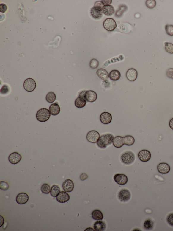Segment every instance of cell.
<instances>
[{
    "instance_id": "1",
    "label": "cell",
    "mask_w": 173,
    "mask_h": 231,
    "mask_svg": "<svg viewBox=\"0 0 173 231\" xmlns=\"http://www.w3.org/2000/svg\"><path fill=\"white\" fill-rule=\"evenodd\" d=\"M114 136L112 134L107 133L100 137L97 142L98 147L101 149H105L113 142Z\"/></svg>"
},
{
    "instance_id": "2",
    "label": "cell",
    "mask_w": 173,
    "mask_h": 231,
    "mask_svg": "<svg viewBox=\"0 0 173 231\" xmlns=\"http://www.w3.org/2000/svg\"><path fill=\"white\" fill-rule=\"evenodd\" d=\"M135 159L134 154L130 151H125L120 156V159L122 162L126 165H131L134 162Z\"/></svg>"
},
{
    "instance_id": "3",
    "label": "cell",
    "mask_w": 173,
    "mask_h": 231,
    "mask_svg": "<svg viewBox=\"0 0 173 231\" xmlns=\"http://www.w3.org/2000/svg\"><path fill=\"white\" fill-rule=\"evenodd\" d=\"M51 113L48 109L43 108L40 109L36 113V117L41 122H45L48 121L51 117Z\"/></svg>"
},
{
    "instance_id": "4",
    "label": "cell",
    "mask_w": 173,
    "mask_h": 231,
    "mask_svg": "<svg viewBox=\"0 0 173 231\" xmlns=\"http://www.w3.org/2000/svg\"><path fill=\"white\" fill-rule=\"evenodd\" d=\"M79 96L84 98L89 102L93 103L97 98V95L95 92L92 90L83 91L79 94Z\"/></svg>"
},
{
    "instance_id": "5",
    "label": "cell",
    "mask_w": 173,
    "mask_h": 231,
    "mask_svg": "<svg viewBox=\"0 0 173 231\" xmlns=\"http://www.w3.org/2000/svg\"><path fill=\"white\" fill-rule=\"evenodd\" d=\"M131 194L129 190L127 189H122L118 193V198L121 202H127L130 199Z\"/></svg>"
},
{
    "instance_id": "6",
    "label": "cell",
    "mask_w": 173,
    "mask_h": 231,
    "mask_svg": "<svg viewBox=\"0 0 173 231\" xmlns=\"http://www.w3.org/2000/svg\"><path fill=\"white\" fill-rule=\"evenodd\" d=\"M24 88L25 90L28 92L34 91L36 87V83L34 79L29 78L25 80L23 83Z\"/></svg>"
},
{
    "instance_id": "7",
    "label": "cell",
    "mask_w": 173,
    "mask_h": 231,
    "mask_svg": "<svg viewBox=\"0 0 173 231\" xmlns=\"http://www.w3.org/2000/svg\"><path fill=\"white\" fill-rule=\"evenodd\" d=\"M103 26L106 30L112 31L117 28V24L113 19L108 18L104 21Z\"/></svg>"
},
{
    "instance_id": "8",
    "label": "cell",
    "mask_w": 173,
    "mask_h": 231,
    "mask_svg": "<svg viewBox=\"0 0 173 231\" xmlns=\"http://www.w3.org/2000/svg\"><path fill=\"white\" fill-rule=\"evenodd\" d=\"M100 137V134L97 131L92 130L88 133L86 138L89 142L95 143L97 142Z\"/></svg>"
},
{
    "instance_id": "9",
    "label": "cell",
    "mask_w": 173,
    "mask_h": 231,
    "mask_svg": "<svg viewBox=\"0 0 173 231\" xmlns=\"http://www.w3.org/2000/svg\"><path fill=\"white\" fill-rule=\"evenodd\" d=\"M138 157L142 162H147L150 160L151 157V154L149 151L143 150L138 153Z\"/></svg>"
},
{
    "instance_id": "10",
    "label": "cell",
    "mask_w": 173,
    "mask_h": 231,
    "mask_svg": "<svg viewBox=\"0 0 173 231\" xmlns=\"http://www.w3.org/2000/svg\"><path fill=\"white\" fill-rule=\"evenodd\" d=\"M114 179L116 183L120 185H125L128 181L127 176L123 174H117L114 176Z\"/></svg>"
},
{
    "instance_id": "11",
    "label": "cell",
    "mask_w": 173,
    "mask_h": 231,
    "mask_svg": "<svg viewBox=\"0 0 173 231\" xmlns=\"http://www.w3.org/2000/svg\"><path fill=\"white\" fill-rule=\"evenodd\" d=\"M22 156L19 153L15 152L11 153L9 156V161L13 165L19 163L21 160Z\"/></svg>"
},
{
    "instance_id": "12",
    "label": "cell",
    "mask_w": 173,
    "mask_h": 231,
    "mask_svg": "<svg viewBox=\"0 0 173 231\" xmlns=\"http://www.w3.org/2000/svg\"><path fill=\"white\" fill-rule=\"evenodd\" d=\"M63 189L65 192L68 193L72 192L74 188V184L73 181L70 179L64 181L62 185Z\"/></svg>"
},
{
    "instance_id": "13",
    "label": "cell",
    "mask_w": 173,
    "mask_h": 231,
    "mask_svg": "<svg viewBox=\"0 0 173 231\" xmlns=\"http://www.w3.org/2000/svg\"><path fill=\"white\" fill-rule=\"evenodd\" d=\"M29 199V196L26 193H19L16 196V202L19 204H25L28 202Z\"/></svg>"
},
{
    "instance_id": "14",
    "label": "cell",
    "mask_w": 173,
    "mask_h": 231,
    "mask_svg": "<svg viewBox=\"0 0 173 231\" xmlns=\"http://www.w3.org/2000/svg\"><path fill=\"white\" fill-rule=\"evenodd\" d=\"M100 120L101 123L105 125H108L111 123L112 120L111 114L107 112H105L101 114Z\"/></svg>"
},
{
    "instance_id": "15",
    "label": "cell",
    "mask_w": 173,
    "mask_h": 231,
    "mask_svg": "<svg viewBox=\"0 0 173 231\" xmlns=\"http://www.w3.org/2000/svg\"><path fill=\"white\" fill-rule=\"evenodd\" d=\"M138 77V72L133 68L128 69L126 73V77L128 80L130 81H134L136 80Z\"/></svg>"
},
{
    "instance_id": "16",
    "label": "cell",
    "mask_w": 173,
    "mask_h": 231,
    "mask_svg": "<svg viewBox=\"0 0 173 231\" xmlns=\"http://www.w3.org/2000/svg\"><path fill=\"white\" fill-rule=\"evenodd\" d=\"M70 196L66 192H61L56 197L57 201L60 203H64L68 202L70 200Z\"/></svg>"
},
{
    "instance_id": "17",
    "label": "cell",
    "mask_w": 173,
    "mask_h": 231,
    "mask_svg": "<svg viewBox=\"0 0 173 231\" xmlns=\"http://www.w3.org/2000/svg\"><path fill=\"white\" fill-rule=\"evenodd\" d=\"M157 170L159 173L161 174H167L170 170V165L166 163H160L158 165Z\"/></svg>"
},
{
    "instance_id": "18",
    "label": "cell",
    "mask_w": 173,
    "mask_h": 231,
    "mask_svg": "<svg viewBox=\"0 0 173 231\" xmlns=\"http://www.w3.org/2000/svg\"><path fill=\"white\" fill-rule=\"evenodd\" d=\"M49 110L51 114L53 116L58 115L60 112V108L57 103L51 104L49 106Z\"/></svg>"
},
{
    "instance_id": "19",
    "label": "cell",
    "mask_w": 173,
    "mask_h": 231,
    "mask_svg": "<svg viewBox=\"0 0 173 231\" xmlns=\"http://www.w3.org/2000/svg\"><path fill=\"white\" fill-rule=\"evenodd\" d=\"M93 228L96 231H104L106 229V224L103 221H97L94 224Z\"/></svg>"
},
{
    "instance_id": "20",
    "label": "cell",
    "mask_w": 173,
    "mask_h": 231,
    "mask_svg": "<svg viewBox=\"0 0 173 231\" xmlns=\"http://www.w3.org/2000/svg\"><path fill=\"white\" fill-rule=\"evenodd\" d=\"M113 145L115 147L120 148L125 145L123 137L120 136H117L114 139Z\"/></svg>"
},
{
    "instance_id": "21",
    "label": "cell",
    "mask_w": 173,
    "mask_h": 231,
    "mask_svg": "<svg viewBox=\"0 0 173 231\" xmlns=\"http://www.w3.org/2000/svg\"><path fill=\"white\" fill-rule=\"evenodd\" d=\"M103 13V11L96 9L94 7L91 9L90 10L91 16L95 19H99L102 18Z\"/></svg>"
},
{
    "instance_id": "22",
    "label": "cell",
    "mask_w": 173,
    "mask_h": 231,
    "mask_svg": "<svg viewBox=\"0 0 173 231\" xmlns=\"http://www.w3.org/2000/svg\"><path fill=\"white\" fill-rule=\"evenodd\" d=\"M115 11L114 7L111 5L104 6L103 10V14L108 16L112 15L115 13Z\"/></svg>"
},
{
    "instance_id": "23",
    "label": "cell",
    "mask_w": 173,
    "mask_h": 231,
    "mask_svg": "<svg viewBox=\"0 0 173 231\" xmlns=\"http://www.w3.org/2000/svg\"><path fill=\"white\" fill-rule=\"evenodd\" d=\"M96 74L100 79L103 80H106L109 77V74L108 72L103 69H98L96 71Z\"/></svg>"
},
{
    "instance_id": "24",
    "label": "cell",
    "mask_w": 173,
    "mask_h": 231,
    "mask_svg": "<svg viewBox=\"0 0 173 231\" xmlns=\"http://www.w3.org/2000/svg\"><path fill=\"white\" fill-rule=\"evenodd\" d=\"M86 101L84 98L78 96L76 99L75 102V105L76 107L78 108H82L86 105Z\"/></svg>"
},
{
    "instance_id": "25",
    "label": "cell",
    "mask_w": 173,
    "mask_h": 231,
    "mask_svg": "<svg viewBox=\"0 0 173 231\" xmlns=\"http://www.w3.org/2000/svg\"><path fill=\"white\" fill-rule=\"evenodd\" d=\"M109 77L111 80L117 81L120 78L121 74L119 71L114 69L111 71L109 74Z\"/></svg>"
},
{
    "instance_id": "26",
    "label": "cell",
    "mask_w": 173,
    "mask_h": 231,
    "mask_svg": "<svg viewBox=\"0 0 173 231\" xmlns=\"http://www.w3.org/2000/svg\"><path fill=\"white\" fill-rule=\"evenodd\" d=\"M92 216L93 219L95 220H102L103 218L102 212L99 210H96L93 211Z\"/></svg>"
},
{
    "instance_id": "27",
    "label": "cell",
    "mask_w": 173,
    "mask_h": 231,
    "mask_svg": "<svg viewBox=\"0 0 173 231\" xmlns=\"http://www.w3.org/2000/svg\"><path fill=\"white\" fill-rule=\"evenodd\" d=\"M125 145L128 146H131L135 143V139L132 136L127 135L123 137Z\"/></svg>"
},
{
    "instance_id": "28",
    "label": "cell",
    "mask_w": 173,
    "mask_h": 231,
    "mask_svg": "<svg viewBox=\"0 0 173 231\" xmlns=\"http://www.w3.org/2000/svg\"><path fill=\"white\" fill-rule=\"evenodd\" d=\"M60 188L59 186L54 185L51 188V195L53 197H56L59 193L60 192Z\"/></svg>"
},
{
    "instance_id": "29",
    "label": "cell",
    "mask_w": 173,
    "mask_h": 231,
    "mask_svg": "<svg viewBox=\"0 0 173 231\" xmlns=\"http://www.w3.org/2000/svg\"><path fill=\"white\" fill-rule=\"evenodd\" d=\"M56 96L55 93L53 92H49L47 94L46 100L49 103H52L56 100Z\"/></svg>"
},
{
    "instance_id": "30",
    "label": "cell",
    "mask_w": 173,
    "mask_h": 231,
    "mask_svg": "<svg viewBox=\"0 0 173 231\" xmlns=\"http://www.w3.org/2000/svg\"><path fill=\"white\" fill-rule=\"evenodd\" d=\"M154 222L150 219H148L146 220L144 223V227L145 230H151L154 227Z\"/></svg>"
},
{
    "instance_id": "31",
    "label": "cell",
    "mask_w": 173,
    "mask_h": 231,
    "mask_svg": "<svg viewBox=\"0 0 173 231\" xmlns=\"http://www.w3.org/2000/svg\"><path fill=\"white\" fill-rule=\"evenodd\" d=\"M127 8V7L124 5L120 6L116 12L115 16L117 17H120L122 16L123 12L125 11Z\"/></svg>"
},
{
    "instance_id": "32",
    "label": "cell",
    "mask_w": 173,
    "mask_h": 231,
    "mask_svg": "<svg viewBox=\"0 0 173 231\" xmlns=\"http://www.w3.org/2000/svg\"><path fill=\"white\" fill-rule=\"evenodd\" d=\"M51 189L50 186L48 184L44 183L42 185L41 187V191L42 193L48 194L51 192Z\"/></svg>"
},
{
    "instance_id": "33",
    "label": "cell",
    "mask_w": 173,
    "mask_h": 231,
    "mask_svg": "<svg viewBox=\"0 0 173 231\" xmlns=\"http://www.w3.org/2000/svg\"><path fill=\"white\" fill-rule=\"evenodd\" d=\"M165 49L166 51L169 54H173V44L171 43L166 42L165 43Z\"/></svg>"
},
{
    "instance_id": "34",
    "label": "cell",
    "mask_w": 173,
    "mask_h": 231,
    "mask_svg": "<svg viewBox=\"0 0 173 231\" xmlns=\"http://www.w3.org/2000/svg\"><path fill=\"white\" fill-rule=\"evenodd\" d=\"M156 4L155 0H147L145 2L146 6L150 9L154 8L156 6Z\"/></svg>"
},
{
    "instance_id": "35",
    "label": "cell",
    "mask_w": 173,
    "mask_h": 231,
    "mask_svg": "<svg viewBox=\"0 0 173 231\" xmlns=\"http://www.w3.org/2000/svg\"><path fill=\"white\" fill-rule=\"evenodd\" d=\"M99 65V63L97 59L93 58L91 60L90 63V68L93 69L97 68Z\"/></svg>"
},
{
    "instance_id": "36",
    "label": "cell",
    "mask_w": 173,
    "mask_h": 231,
    "mask_svg": "<svg viewBox=\"0 0 173 231\" xmlns=\"http://www.w3.org/2000/svg\"><path fill=\"white\" fill-rule=\"evenodd\" d=\"M165 31L168 35L173 36V25H172L167 24L165 27Z\"/></svg>"
},
{
    "instance_id": "37",
    "label": "cell",
    "mask_w": 173,
    "mask_h": 231,
    "mask_svg": "<svg viewBox=\"0 0 173 231\" xmlns=\"http://www.w3.org/2000/svg\"><path fill=\"white\" fill-rule=\"evenodd\" d=\"M9 187L8 183L4 181H1L0 182V189L2 190H8Z\"/></svg>"
},
{
    "instance_id": "38",
    "label": "cell",
    "mask_w": 173,
    "mask_h": 231,
    "mask_svg": "<svg viewBox=\"0 0 173 231\" xmlns=\"http://www.w3.org/2000/svg\"><path fill=\"white\" fill-rule=\"evenodd\" d=\"M104 6V5L102 1H97L95 2L94 7L96 9L103 11Z\"/></svg>"
},
{
    "instance_id": "39",
    "label": "cell",
    "mask_w": 173,
    "mask_h": 231,
    "mask_svg": "<svg viewBox=\"0 0 173 231\" xmlns=\"http://www.w3.org/2000/svg\"><path fill=\"white\" fill-rule=\"evenodd\" d=\"M166 220L169 224L173 227V213H170L168 215Z\"/></svg>"
},
{
    "instance_id": "40",
    "label": "cell",
    "mask_w": 173,
    "mask_h": 231,
    "mask_svg": "<svg viewBox=\"0 0 173 231\" xmlns=\"http://www.w3.org/2000/svg\"><path fill=\"white\" fill-rule=\"evenodd\" d=\"M10 89L8 86L4 85L1 89V93L2 94H6L8 93Z\"/></svg>"
},
{
    "instance_id": "41",
    "label": "cell",
    "mask_w": 173,
    "mask_h": 231,
    "mask_svg": "<svg viewBox=\"0 0 173 231\" xmlns=\"http://www.w3.org/2000/svg\"><path fill=\"white\" fill-rule=\"evenodd\" d=\"M166 76L168 78L173 79V68H169L166 72Z\"/></svg>"
},
{
    "instance_id": "42",
    "label": "cell",
    "mask_w": 173,
    "mask_h": 231,
    "mask_svg": "<svg viewBox=\"0 0 173 231\" xmlns=\"http://www.w3.org/2000/svg\"><path fill=\"white\" fill-rule=\"evenodd\" d=\"M7 9V7L6 4H2L0 5V11L2 13H5Z\"/></svg>"
},
{
    "instance_id": "43",
    "label": "cell",
    "mask_w": 173,
    "mask_h": 231,
    "mask_svg": "<svg viewBox=\"0 0 173 231\" xmlns=\"http://www.w3.org/2000/svg\"><path fill=\"white\" fill-rule=\"evenodd\" d=\"M102 1L103 2L104 5V6L110 5L112 3V1H111V0H107V1L103 0Z\"/></svg>"
},
{
    "instance_id": "44",
    "label": "cell",
    "mask_w": 173,
    "mask_h": 231,
    "mask_svg": "<svg viewBox=\"0 0 173 231\" xmlns=\"http://www.w3.org/2000/svg\"><path fill=\"white\" fill-rule=\"evenodd\" d=\"M88 177V176L85 173H83L81 174L80 176V179L81 180L84 181Z\"/></svg>"
},
{
    "instance_id": "45",
    "label": "cell",
    "mask_w": 173,
    "mask_h": 231,
    "mask_svg": "<svg viewBox=\"0 0 173 231\" xmlns=\"http://www.w3.org/2000/svg\"><path fill=\"white\" fill-rule=\"evenodd\" d=\"M169 125L170 128L173 130V118H172L169 121Z\"/></svg>"
},
{
    "instance_id": "46",
    "label": "cell",
    "mask_w": 173,
    "mask_h": 231,
    "mask_svg": "<svg viewBox=\"0 0 173 231\" xmlns=\"http://www.w3.org/2000/svg\"><path fill=\"white\" fill-rule=\"evenodd\" d=\"M4 219L2 216H1V226L0 227H1V226L4 224Z\"/></svg>"
}]
</instances>
